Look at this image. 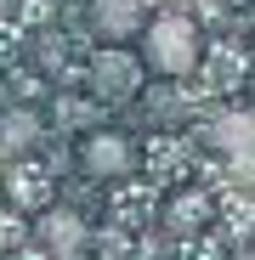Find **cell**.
<instances>
[{"mask_svg":"<svg viewBox=\"0 0 255 260\" xmlns=\"http://www.w3.org/2000/svg\"><path fill=\"white\" fill-rule=\"evenodd\" d=\"M85 23H91V34L102 46H125V40H142L148 12H142V0H91Z\"/></svg>","mask_w":255,"mask_h":260,"instance_id":"5","label":"cell"},{"mask_svg":"<svg viewBox=\"0 0 255 260\" xmlns=\"http://www.w3.org/2000/svg\"><path fill=\"white\" fill-rule=\"evenodd\" d=\"M142 85V57H131L125 46H102L91 57V91L102 102H119V96H136Z\"/></svg>","mask_w":255,"mask_h":260,"instance_id":"4","label":"cell"},{"mask_svg":"<svg viewBox=\"0 0 255 260\" xmlns=\"http://www.w3.org/2000/svg\"><path fill=\"white\" fill-rule=\"evenodd\" d=\"M210 147L221 158H255V108L238 102V108H221L210 119Z\"/></svg>","mask_w":255,"mask_h":260,"instance_id":"6","label":"cell"},{"mask_svg":"<svg viewBox=\"0 0 255 260\" xmlns=\"http://www.w3.org/2000/svg\"><path fill=\"white\" fill-rule=\"evenodd\" d=\"M199 51H204V40H199V23L187 12H159L148 17L142 28V68L159 74V79H187L199 68Z\"/></svg>","mask_w":255,"mask_h":260,"instance_id":"1","label":"cell"},{"mask_svg":"<svg viewBox=\"0 0 255 260\" xmlns=\"http://www.w3.org/2000/svg\"><path fill=\"white\" fill-rule=\"evenodd\" d=\"M79 170L97 181H114V176H131L136 170V142L125 130H91L79 142Z\"/></svg>","mask_w":255,"mask_h":260,"instance_id":"3","label":"cell"},{"mask_svg":"<svg viewBox=\"0 0 255 260\" xmlns=\"http://www.w3.org/2000/svg\"><path fill=\"white\" fill-rule=\"evenodd\" d=\"M34 238H40V249H46L51 260H85V249H91V226H85V215L68 209V204H51L46 215H40Z\"/></svg>","mask_w":255,"mask_h":260,"instance_id":"2","label":"cell"},{"mask_svg":"<svg viewBox=\"0 0 255 260\" xmlns=\"http://www.w3.org/2000/svg\"><path fill=\"white\" fill-rule=\"evenodd\" d=\"M0 147H6V153H29V147H40V113H29V108L0 113Z\"/></svg>","mask_w":255,"mask_h":260,"instance_id":"7","label":"cell"}]
</instances>
